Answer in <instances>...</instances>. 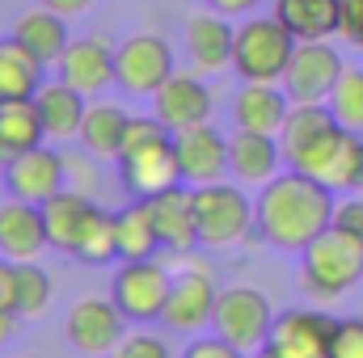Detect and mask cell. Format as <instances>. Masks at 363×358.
Instances as JSON below:
<instances>
[{"label":"cell","mask_w":363,"mask_h":358,"mask_svg":"<svg viewBox=\"0 0 363 358\" xmlns=\"http://www.w3.org/2000/svg\"><path fill=\"white\" fill-rule=\"evenodd\" d=\"M182 358H250L245 350H237L233 342H224L220 333H211V337H194L190 346H186V354Z\"/></svg>","instance_id":"d590c367"},{"label":"cell","mask_w":363,"mask_h":358,"mask_svg":"<svg viewBox=\"0 0 363 358\" xmlns=\"http://www.w3.org/2000/svg\"><path fill=\"white\" fill-rule=\"evenodd\" d=\"M114 165H118L123 190H127L131 198H157V194H165V190L182 185L174 135H161V139H152V144L127 148Z\"/></svg>","instance_id":"30bf717a"},{"label":"cell","mask_w":363,"mask_h":358,"mask_svg":"<svg viewBox=\"0 0 363 358\" xmlns=\"http://www.w3.org/2000/svg\"><path fill=\"white\" fill-rule=\"evenodd\" d=\"M174 148H178V169L186 185H211V181H224L228 173V139L203 122V127H190L174 135Z\"/></svg>","instance_id":"e0dca14e"},{"label":"cell","mask_w":363,"mask_h":358,"mask_svg":"<svg viewBox=\"0 0 363 358\" xmlns=\"http://www.w3.org/2000/svg\"><path fill=\"white\" fill-rule=\"evenodd\" d=\"M72 258L85 262V266H106V262L118 258V211L93 207V215H89V224H85V232H81V241H77V249H72Z\"/></svg>","instance_id":"4dcf8cb0"},{"label":"cell","mask_w":363,"mask_h":358,"mask_svg":"<svg viewBox=\"0 0 363 358\" xmlns=\"http://www.w3.org/2000/svg\"><path fill=\"white\" fill-rule=\"evenodd\" d=\"M55 72H60V81H68L72 89H81L85 97H97V93L110 89L114 76H118V47H110V42L97 38V34L72 38L68 51L60 55Z\"/></svg>","instance_id":"4fadbf2b"},{"label":"cell","mask_w":363,"mask_h":358,"mask_svg":"<svg viewBox=\"0 0 363 358\" xmlns=\"http://www.w3.org/2000/svg\"><path fill=\"white\" fill-rule=\"evenodd\" d=\"M68 342L81 354H114L127 337V316L114 299H81L68 312Z\"/></svg>","instance_id":"8fae6325"},{"label":"cell","mask_w":363,"mask_h":358,"mask_svg":"<svg viewBox=\"0 0 363 358\" xmlns=\"http://www.w3.org/2000/svg\"><path fill=\"white\" fill-rule=\"evenodd\" d=\"M152 114L174 135L190 131V127H203V122H211V89L203 85L199 72H174L152 97Z\"/></svg>","instance_id":"2e32d148"},{"label":"cell","mask_w":363,"mask_h":358,"mask_svg":"<svg viewBox=\"0 0 363 358\" xmlns=\"http://www.w3.org/2000/svg\"><path fill=\"white\" fill-rule=\"evenodd\" d=\"M355 194H363V152H359V169H355V185H351Z\"/></svg>","instance_id":"ee69618b"},{"label":"cell","mask_w":363,"mask_h":358,"mask_svg":"<svg viewBox=\"0 0 363 358\" xmlns=\"http://www.w3.org/2000/svg\"><path fill=\"white\" fill-rule=\"evenodd\" d=\"M38 144H47V127H43V114H38L34 97L4 101L0 105V169L13 165L26 152H34Z\"/></svg>","instance_id":"d4e9b609"},{"label":"cell","mask_w":363,"mask_h":358,"mask_svg":"<svg viewBox=\"0 0 363 358\" xmlns=\"http://www.w3.org/2000/svg\"><path fill=\"white\" fill-rule=\"evenodd\" d=\"M13 34H17V42H26V47L38 55L43 68H47V64H60V55H64L68 42H72V38H68V21H64V13H55V8H47V4L21 13L17 25H13Z\"/></svg>","instance_id":"484cf974"},{"label":"cell","mask_w":363,"mask_h":358,"mask_svg":"<svg viewBox=\"0 0 363 358\" xmlns=\"http://www.w3.org/2000/svg\"><path fill=\"white\" fill-rule=\"evenodd\" d=\"M174 47L161 34H131L118 42V76L114 85L127 97H157V89L174 76Z\"/></svg>","instance_id":"9c48e42d"},{"label":"cell","mask_w":363,"mask_h":358,"mask_svg":"<svg viewBox=\"0 0 363 358\" xmlns=\"http://www.w3.org/2000/svg\"><path fill=\"white\" fill-rule=\"evenodd\" d=\"M254 358H283V354H279V350H271V346H262V350H258Z\"/></svg>","instance_id":"f6af8a7d"},{"label":"cell","mask_w":363,"mask_h":358,"mask_svg":"<svg viewBox=\"0 0 363 358\" xmlns=\"http://www.w3.org/2000/svg\"><path fill=\"white\" fill-rule=\"evenodd\" d=\"M254 215H258V241L287 249V253H300L334 224L338 198L325 181L308 178L300 169H287L258 190Z\"/></svg>","instance_id":"7a4b0ae2"},{"label":"cell","mask_w":363,"mask_h":358,"mask_svg":"<svg viewBox=\"0 0 363 358\" xmlns=\"http://www.w3.org/2000/svg\"><path fill=\"white\" fill-rule=\"evenodd\" d=\"M0 308H13V262L0 253Z\"/></svg>","instance_id":"60d3db41"},{"label":"cell","mask_w":363,"mask_h":358,"mask_svg":"<svg viewBox=\"0 0 363 358\" xmlns=\"http://www.w3.org/2000/svg\"><path fill=\"white\" fill-rule=\"evenodd\" d=\"M169 291H174V274L157 258H144V262H123V270L114 274L110 299L123 308V316L131 325H152L165 316Z\"/></svg>","instance_id":"52a82bcc"},{"label":"cell","mask_w":363,"mask_h":358,"mask_svg":"<svg viewBox=\"0 0 363 358\" xmlns=\"http://www.w3.org/2000/svg\"><path fill=\"white\" fill-rule=\"evenodd\" d=\"M51 304V274L38 262H13V308L21 321L43 316Z\"/></svg>","instance_id":"1f68e13d"},{"label":"cell","mask_w":363,"mask_h":358,"mask_svg":"<svg viewBox=\"0 0 363 358\" xmlns=\"http://www.w3.org/2000/svg\"><path fill=\"white\" fill-rule=\"evenodd\" d=\"M194 211H199V245L207 249H237L258 236L254 202L233 181L194 185Z\"/></svg>","instance_id":"277c9868"},{"label":"cell","mask_w":363,"mask_h":358,"mask_svg":"<svg viewBox=\"0 0 363 358\" xmlns=\"http://www.w3.org/2000/svg\"><path fill=\"white\" fill-rule=\"evenodd\" d=\"M334 224H342L347 232H355L363 241V194H351L347 202H338V215H334Z\"/></svg>","instance_id":"f35d334b"},{"label":"cell","mask_w":363,"mask_h":358,"mask_svg":"<svg viewBox=\"0 0 363 358\" xmlns=\"http://www.w3.org/2000/svg\"><path fill=\"white\" fill-rule=\"evenodd\" d=\"M64 161H68V185L72 190H85V194H93V185H97V173H93V161L97 156H72V152H64Z\"/></svg>","instance_id":"8d00e7d4"},{"label":"cell","mask_w":363,"mask_h":358,"mask_svg":"<svg viewBox=\"0 0 363 358\" xmlns=\"http://www.w3.org/2000/svg\"><path fill=\"white\" fill-rule=\"evenodd\" d=\"M43 85V64L38 55L17 42V34L0 38V105L4 101H21V97H34Z\"/></svg>","instance_id":"4316f807"},{"label":"cell","mask_w":363,"mask_h":358,"mask_svg":"<svg viewBox=\"0 0 363 358\" xmlns=\"http://www.w3.org/2000/svg\"><path fill=\"white\" fill-rule=\"evenodd\" d=\"M93 202L85 190H72V185H64L60 194H51L47 202H43V219H47V241H51V249H60V253H68L72 258V249H77V241H81V232H85V224H89L93 215Z\"/></svg>","instance_id":"cb8c5ba5"},{"label":"cell","mask_w":363,"mask_h":358,"mask_svg":"<svg viewBox=\"0 0 363 358\" xmlns=\"http://www.w3.org/2000/svg\"><path fill=\"white\" fill-rule=\"evenodd\" d=\"M296 34L279 21V17H250L237 25V42H233V72L241 81H267L283 85L287 64L296 55Z\"/></svg>","instance_id":"5b68a950"},{"label":"cell","mask_w":363,"mask_h":358,"mask_svg":"<svg viewBox=\"0 0 363 358\" xmlns=\"http://www.w3.org/2000/svg\"><path fill=\"white\" fill-rule=\"evenodd\" d=\"M334 110V118L347 127V131H363V68H347L338 89L330 93L325 101Z\"/></svg>","instance_id":"d6a6232c"},{"label":"cell","mask_w":363,"mask_h":358,"mask_svg":"<svg viewBox=\"0 0 363 358\" xmlns=\"http://www.w3.org/2000/svg\"><path fill=\"white\" fill-rule=\"evenodd\" d=\"M38 4H47V8H55V13H64V17H77V13H85L93 0H38Z\"/></svg>","instance_id":"7bdbcfd3"},{"label":"cell","mask_w":363,"mask_h":358,"mask_svg":"<svg viewBox=\"0 0 363 358\" xmlns=\"http://www.w3.org/2000/svg\"><path fill=\"white\" fill-rule=\"evenodd\" d=\"M157 249L165 245H161L152 207L148 198H131L118 211V262H144V258H157Z\"/></svg>","instance_id":"83f0119b"},{"label":"cell","mask_w":363,"mask_h":358,"mask_svg":"<svg viewBox=\"0 0 363 358\" xmlns=\"http://www.w3.org/2000/svg\"><path fill=\"white\" fill-rule=\"evenodd\" d=\"M64 185H68V161H64L60 148L38 144L34 152H26L13 165H4V190H9V198H26V202L43 207Z\"/></svg>","instance_id":"5bb4252c"},{"label":"cell","mask_w":363,"mask_h":358,"mask_svg":"<svg viewBox=\"0 0 363 358\" xmlns=\"http://www.w3.org/2000/svg\"><path fill=\"white\" fill-rule=\"evenodd\" d=\"M21 329V316H17V308H0V346L4 342H13V333Z\"/></svg>","instance_id":"b9f144b4"},{"label":"cell","mask_w":363,"mask_h":358,"mask_svg":"<svg viewBox=\"0 0 363 358\" xmlns=\"http://www.w3.org/2000/svg\"><path fill=\"white\" fill-rule=\"evenodd\" d=\"M182 185L157 194V198H148V207H152L161 245L174 249V253H190L199 245V211H194V190H182Z\"/></svg>","instance_id":"603a6c76"},{"label":"cell","mask_w":363,"mask_h":358,"mask_svg":"<svg viewBox=\"0 0 363 358\" xmlns=\"http://www.w3.org/2000/svg\"><path fill=\"white\" fill-rule=\"evenodd\" d=\"M47 219L38 202L26 198H9L0 202V253L13 262H34L47 249Z\"/></svg>","instance_id":"ffe728a7"},{"label":"cell","mask_w":363,"mask_h":358,"mask_svg":"<svg viewBox=\"0 0 363 358\" xmlns=\"http://www.w3.org/2000/svg\"><path fill=\"white\" fill-rule=\"evenodd\" d=\"M216 299H220V291H216V278L207 270H182L174 278V291H169L161 325L174 329V333H199V329L211 325Z\"/></svg>","instance_id":"9a60e30c"},{"label":"cell","mask_w":363,"mask_h":358,"mask_svg":"<svg viewBox=\"0 0 363 358\" xmlns=\"http://www.w3.org/2000/svg\"><path fill=\"white\" fill-rule=\"evenodd\" d=\"M347 64L342 55L330 47V38H308V42H296V55L287 64V76H283V89L296 105H325L330 93L338 89Z\"/></svg>","instance_id":"ba28073f"},{"label":"cell","mask_w":363,"mask_h":358,"mask_svg":"<svg viewBox=\"0 0 363 358\" xmlns=\"http://www.w3.org/2000/svg\"><path fill=\"white\" fill-rule=\"evenodd\" d=\"M338 34H342V38H347L351 47H363V0H342Z\"/></svg>","instance_id":"74e56055"},{"label":"cell","mask_w":363,"mask_h":358,"mask_svg":"<svg viewBox=\"0 0 363 358\" xmlns=\"http://www.w3.org/2000/svg\"><path fill=\"white\" fill-rule=\"evenodd\" d=\"M21 358H34V354H21Z\"/></svg>","instance_id":"bcb514c9"},{"label":"cell","mask_w":363,"mask_h":358,"mask_svg":"<svg viewBox=\"0 0 363 358\" xmlns=\"http://www.w3.org/2000/svg\"><path fill=\"white\" fill-rule=\"evenodd\" d=\"M291 97L279 85L267 81H241V89L233 97V122L241 131H262V135H279L287 114H291Z\"/></svg>","instance_id":"44dd1931"},{"label":"cell","mask_w":363,"mask_h":358,"mask_svg":"<svg viewBox=\"0 0 363 358\" xmlns=\"http://www.w3.org/2000/svg\"><path fill=\"white\" fill-rule=\"evenodd\" d=\"M330 358H363V316H347V321H338Z\"/></svg>","instance_id":"836d02e7"},{"label":"cell","mask_w":363,"mask_h":358,"mask_svg":"<svg viewBox=\"0 0 363 358\" xmlns=\"http://www.w3.org/2000/svg\"><path fill=\"white\" fill-rule=\"evenodd\" d=\"M283 165L300 169L308 178L325 181L330 190H351L359 169L363 139L359 131H347L330 105H291L283 131H279Z\"/></svg>","instance_id":"6da1fadb"},{"label":"cell","mask_w":363,"mask_h":358,"mask_svg":"<svg viewBox=\"0 0 363 358\" xmlns=\"http://www.w3.org/2000/svg\"><path fill=\"white\" fill-rule=\"evenodd\" d=\"M271 325H274V312H271V299L262 291H254V287H228V291H220L211 329L224 342H233L245 354H258L271 342Z\"/></svg>","instance_id":"8992f818"},{"label":"cell","mask_w":363,"mask_h":358,"mask_svg":"<svg viewBox=\"0 0 363 358\" xmlns=\"http://www.w3.org/2000/svg\"><path fill=\"white\" fill-rule=\"evenodd\" d=\"M186 59L199 76H211V72H224L233 68V42H237V30L224 21V13H194L186 21Z\"/></svg>","instance_id":"ac0fdd59"},{"label":"cell","mask_w":363,"mask_h":358,"mask_svg":"<svg viewBox=\"0 0 363 358\" xmlns=\"http://www.w3.org/2000/svg\"><path fill=\"white\" fill-rule=\"evenodd\" d=\"M228 173L241 185L262 190L267 181H274L283 173V148L279 135H262V131H233L228 135Z\"/></svg>","instance_id":"d6986e66"},{"label":"cell","mask_w":363,"mask_h":358,"mask_svg":"<svg viewBox=\"0 0 363 358\" xmlns=\"http://www.w3.org/2000/svg\"><path fill=\"white\" fill-rule=\"evenodd\" d=\"M363 278V241L342 224H330L308 249H300V291L330 304Z\"/></svg>","instance_id":"3957f363"},{"label":"cell","mask_w":363,"mask_h":358,"mask_svg":"<svg viewBox=\"0 0 363 358\" xmlns=\"http://www.w3.org/2000/svg\"><path fill=\"white\" fill-rule=\"evenodd\" d=\"M34 105L43 114V127H47V139L55 144H68V139H81V127H85V114H89V97L81 89H72L68 81H43L34 93Z\"/></svg>","instance_id":"7402d4cb"},{"label":"cell","mask_w":363,"mask_h":358,"mask_svg":"<svg viewBox=\"0 0 363 358\" xmlns=\"http://www.w3.org/2000/svg\"><path fill=\"white\" fill-rule=\"evenodd\" d=\"M334 329H338L334 316H325L317 308H291V312L274 316L267 346L279 350L283 358H330Z\"/></svg>","instance_id":"7c38bea8"},{"label":"cell","mask_w":363,"mask_h":358,"mask_svg":"<svg viewBox=\"0 0 363 358\" xmlns=\"http://www.w3.org/2000/svg\"><path fill=\"white\" fill-rule=\"evenodd\" d=\"M127 110L114 101H89L85 127H81V144L97 161H118L123 156V135H127Z\"/></svg>","instance_id":"f1b7e54d"},{"label":"cell","mask_w":363,"mask_h":358,"mask_svg":"<svg viewBox=\"0 0 363 358\" xmlns=\"http://www.w3.org/2000/svg\"><path fill=\"white\" fill-rule=\"evenodd\" d=\"M274 17L300 38H330L338 34V17H342V0H274Z\"/></svg>","instance_id":"f546056e"},{"label":"cell","mask_w":363,"mask_h":358,"mask_svg":"<svg viewBox=\"0 0 363 358\" xmlns=\"http://www.w3.org/2000/svg\"><path fill=\"white\" fill-rule=\"evenodd\" d=\"M216 13H224V17H250L262 0H207Z\"/></svg>","instance_id":"ab89813d"},{"label":"cell","mask_w":363,"mask_h":358,"mask_svg":"<svg viewBox=\"0 0 363 358\" xmlns=\"http://www.w3.org/2000/svg\"><path fill=\"white\" fill-rule=\"evenodd\" d=\"M114 358H174V354H169V346L157 333H131V337H123Z\"/></svg>","instance_id":"e575fe53"}]
</instances>
